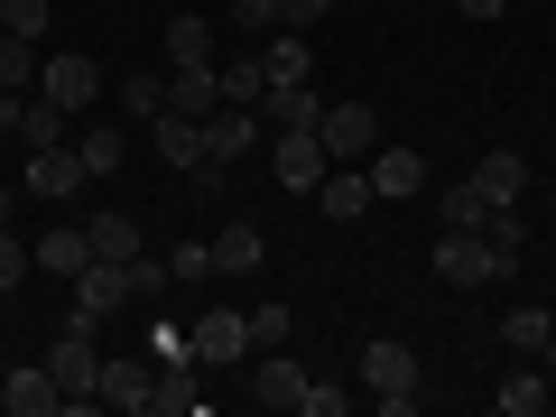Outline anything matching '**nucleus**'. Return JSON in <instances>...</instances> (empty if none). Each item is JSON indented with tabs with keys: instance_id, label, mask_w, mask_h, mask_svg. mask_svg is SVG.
I'll use <instances>...</instances> for the list:
<instances>
[{
	"instance_id": "45",
	"label": "nucleus",
	"mask_w": 556,
	"mask_h": 417,
	"mask_svg": "<svg viewBox=\"0 0 556 417\" xmlns=\"http://www.w3.org/2000/svg\"><path fill=\"white\" fill-rule=\"evenodd\" d=\"M538 362H547V380H556V334H547V343H538Z\"/></svg>"
},
{
	"instance_id": "28",
	"label": "nucleus",
	"mask_w": 556,
	"mask_h": 417,
	"mask_svg": "<svg viewBox=\"0 0 556 417\" xmlns=\"http://www.w3.org/2000/svg\"><path fill=\"white\" fill-rule=\"evenodd\" d=\"M167 65H214V20H167Z\"/></svg>"
},
{
	"instance_id": "30",
	"label": "nucleus",
	"mask_w": 556,
	"mask_h": 417,
	"mask_svg": "<svg viewBox=\"0 0 556 417\" xmlns=\"http://www.w3.org/2000/svg\"><path fill=\"white\" fill-rule=\"evenodd\" d=\"M241 325H251V362H260V353H288V325L298 316L288 306H241Z\"/></svg>"
},
{
	"instance_id": "42",
	"label": "nucleus",
	"mask_w": 556,
	"mask_h": 417,
	"mask_svg": "<svg viewBox=\"0 0 556 417\" xmlns=\"http://www.w3.org/2000/svg\"><path fill=\"white\" fill-rule=\"evenodd\" d=\"M325 10H334V0H278V28H316Z\"/></svg>"
},
{
	"instance_id": "17",
	"label": "nucleus",
	"mask_w": 556,
	"mask_h": 417,
	"mask_svg": "<svg viewBox=\"0 0 556 417\" xmlns=\"http://www.w3.org/2000/svg\"><path fill=\"white\" fill-rule=\"evenodd\" d=\"M371 186H380V204H408L417 186H427V159H417V149H371Z\"/></svg>"
},
{
	"instance_id": "13",
	"label": "nucleus",
	"mask_w": 556,
	"mask_h": 417,
	"mask_svg": "<svg viewBox=\"0 0 556 417\" xmlns=\"http://www.w3.org/2000/svg\"><path fill=\"white\" fill-rule=\"evenodd\" d=\"M0 408H10V417H56L65 390H56V371H47V362H28V371L0 380Z\"/></svg>"
},
{
	"instance_id": "8",
	"label": "nucleus",
	"mask_w": 556,
	"mask_h": 417,
	"mask_svg": "<svg viewBox=\"0 0 556 417\" xmlns=\"http://www.w3.org/2000/svg\"><path fill=\"white\" fill-rule=\"evenodd\" d=\"M47 371H56V390H65V399H93V380H102L93 334H65V325H56V353H47Z\"/></svg>"
},
{
	"instance_id": "9",
	"label": "nucleus",
	"mask_w": 556,
	"mask_h": 417,
	"mask_svg": "<svg viewBox=\"0 0 556 417\" xmlns=\"http://www.w3.org/2000/svg\"><path fill=\"white\" fill-rule=\"evenodd\" d=\"M325 167H334V159H325V139H316V130H278V186L316 195V186H325Z\"/></svg>"
},
{
	"instance_id": "19",
	"label": "nucleus",
	"mask_w": 556,
	"mask_h": 417,
	"mask_svg": "<svg viewBox=\"0 0 556 417\" xmlns=\"http://www.w3.org/2000/svg\"><path fill=\"white\" fill-rule=\"evenodd\" d=\"M149 408H159V417H204V390H195V371H186V353L149 380Z\"/></svg>"
},
{
	"instance_id": "41",
	"label": "nucleus",
	"mask_w": 556,
	"mask_h": 417,
	"mask_svg": "<svg viewBox=\"0 0 556 417\" xmlns=\"http://www.w3.org/2000/svg\"><path fill=\"white\" fill-rule=\"evenodd\" d=\"M232 28H251V38H269V28H278V0H232Z\"/></svg>"
},
{
	"instance_id": "12",
	"label": "nucleus",
	"mask_w": 556,
	"mask_h": 417,
	"mask_svg": "<svg viewBox=\"0 0 556 417\" xmlns=\"http://www.w3.org/2000/svg\"><path fill=\"white\" fill-rule=\"evenodd\" d=\"M84 177H93V167H84V149H65V139L28 159V195H47V204H65V195L84 186Z\"/></svg>"
},
{
	"instance_id": "37",
	"label": "nucleus",
	"mask_w": 556,
	"mask_h": 417,
	"mask_svg": "<svg viewBox=\"0 0 556 417\" xmlns=\"http://www.w3.org/2000/svg\"><path fill=\"white\" fill-rule=\"evenodd\" d=\"M167 288H177V269L149 260V251H130V298H167Z\"/></svg>"
},
{
	"instance_id": "21",
	"label": "nucleus",
	"mask_w": 556,
	"mask_h": 417,
	"mask_svg": "<svg viewBox=\"0 0 556 417\" xmlns=\"http://www.w3.org/2000/svg\"><path fill=\"white\" fill-rule=\"evenodd\" d=\"M482 241H492V260H501V278L529 260V223H519V204H492V223H482Z\"/></svg>"
},
{
	"instance_id": "25",
	"label": "nucleus",
	"mask_w": 556,
	"mask_h": 417,
	"mask_svg": "<svg viewBox=\"0 0 556 417\" xmlns=\"http://www.w3.org/2000/svg\"><path fill=\"white\" fill-rule=\"evenodd\" d=\"M556 399V380H547V362H538V371H510L501 380V417H538Z\"/></svg>"
},
{
	"instance_id": "27",
	"label": "nucleus",
	"mask_w": 556,
	"mask_h": 417,
	"mask_svg": "<svg viewBox=\"0 0 556 417\" xmlns=\"http://www.w3.org/2000/svg\"><path fill=\"white\" fill-rule=\"evenodd\" d=\"M75 149H84V167H93V177H112V167L130 159V130H121V121H93V130H84Z\"/></svg>"
},
{
	"instance_id": "29",
	"label": "nucleus",
	"mask_w": 556,
	"mask_h": 417,
	"mask_svg": "<svg viewBox=\"0 0 556 417\" xmlns=\"http://www.w3.org/2000/svg\"><path fill=\"white\" fill-rule=\"evenodd\" d=\"M84 241H93V260H130L139 251V223L130 214H93V223H84Z\"/></svg>"
},
{
	"instance_id": "4",
	"label": "nucleus",
	"mask_w": 556,
	"mask_h": 417,
	"mask_svg": "<svg viewBox=\"0 0 556 417\" xmlns=\"http://www.w3.org/2000/svg\"><path fill=\"white\" fill-rule=\"evenodd\" d=\"M186 353H195L204 371H232V362H251V325H241V306H214V316H195Z\"/></svg>"
},
{
	"instance_id": "47",
	"label": "nucleus",
	"mask_w": 556,
	"mask_h": 417,
	"mask_svg": "<svg viewBox=\"0 0 556 417\" xmlns=\"http://www.w3.org/2000/svg\"><path fill=\"white\" fill-rule=\"evenodd\" d=\"M334 10H353V0H334Z\"/></svg>"
},
{
	"instance_id": "3",
	"label": "nucleus",
	"mask_w": 556,
	"mask_h": 417,
	"mask_svg": "<svg viewBox=\"0 0 556 417\" xmlns=\"http://www.w3.org/2000/svg\"><path fill=\"white\" fill-rule=\"evenodd\" d=\"M38 93L65 102V112H93L102 102V65L84 56V47H56V56H38Z\"/></svg>"
},
{
	"instance_id": "31",
	"label": "nucleus",
	"mask_w": 556,
	"mask_h": 417,
	"mask_svg": "<svg viewBox=\"0 0 556 417\" xmlns=\"http://www.w3.org/2000/svg\"><path fill=\"white\" fill-rule=\"evenodd\" d=\"M547 334H556V316H547V306H510V316H501V343H519V353H538Z\"/></svg>"
},
{
	"instance_id": "10",
	"label": "nucleus",
	"mask_w": 556,
	"mask_h": 417,
	"mask_svg": "<svg viewBox=\"0 0 556 417\" xmlns=\"http://www.w3.org/2000/svg\"><path fill=\"white\" fill-rule=\"evenodd\" d=\"M260 75H269V84H316V47H306V28H269V38H260Z\"/></svg>"
},
{
	"instance_id": "26",
	"label": "nucleus",
	"mask_w": 556,
	"mask_h": 417,
	"mask_svg": "<svg viewBox=\"0 0 556 417\" xmlns=\"http://www.w3.org/2000/svg\"><path fill=\"white\" fill-rule=\"evenodd\" d=\"M38 269L47 278H84V269H93V241H84V232H47L38 241Z\"/></svg>"
},
{
	"instance_id": "5",
	"label": "nucleus",
	"mask_w": 556,
	"mask_h": 417,
	"mask_svg": "<svg viewBox=\"0 0 556 417\" xmlns=\"http://www.w3.org/2000/svg\"><path fill=\"white\" fill-rule=\"evenodd\" d=\"M251 149H260V112H251V102H214V112H204V159L241 167Z\"/></svg>"
},
{
	"instance_id": "38",
	"label": "nucleus",
	"mask_w": 556,
	"mask_h": 417,
	"mask_svg": "<svg viewBox=\"0 0 556 417\" xmlns=\"http://www.w3.org/2000/svg\"><path fill=\"white\" fill-rule=\"evenodd\" d=\"M298 408H306V417H343V408H353V390H343V380H306Z\"/></svg>"
},
{
	"instance_id": "20",
	"label": "nucleus",
	"mask_w": 556,
	"mask_h": 417,
	"mask_svg": "<svg viewBox=\"0 0 556 417\" xmlns=\"http://www.w3.org/2000/svg\"><path fill=\"white\" fill-rule=\"evenodd\" d=\"M473 186H482V204H519V195H529V159H510V149H492V159L473 167Z\"/></svg>"
},
{
	"instance_id": "35",
	"label": "nucleus",
	"mask_w": 556,
	"mask_h": 417,
	"mask_svg": "<svg viewBox=\"0 0 556 417\" xmlns=\"http://www.w3.org/2000/svg\"><path fill=\"white\" fill-rule=\"evenodd\" d=\"M28 269H38V241H20L10 223H0V298H10V288H20Z\"/></svg>"
},
{
	"instance_id": "36",
	"label": "nucleus",
	"mask_w": 556,
	"mask_h": 417,
	"mask_svg": "<svg viewBox=\"0 0 556 417\" xmlns=\"http://www.w3.org/2000/svg\"><path fill=\"white\" fill-rule=\"evenodd\" d=\"M0 28L38 47V38H47V0H0Z\"/></svg>"
},
{
	"instance_id": "16",
	"label": "nucleus",
	"mask_w": 556,
	"mask_h": 417,
	"mask_svg": "<svg viewBox=\"0 0 556 417\" xmlns=\"http://www.w3.org/2000/svg\"><path fill=\"white\" fill-rule=\"evenodd\" d=\"M306 380H316L306 362H288V353H260V371H251V399H260V408H298V399H306Z\"/></svg>"
},
{
	"instance_id": "15",
	"label": "nucleus",
	"mask_w": 556,
	"mask_h": 417,
	"mask_svg": "<svg viewBox=\"0 0 556 417\" xmlns=\"http://www.w3.org/2000/svg\"><path fill=\"white\" fill-rule=\"evenodd\" d=\"M214 102H223V65H167V112L204 121Z\"/></svg>"
},
{
	"instance_id": "6",
	"label": "nucleus",
	"mask_w": 556,
	"mask_h": 417,
	"mask_svg": "<svg viewBox=\"0 0 556 417\" xmlns=\"http://www.w3.org/2000/svg\"><path fill=\"white\" fill-rule=\"evenodd\" d=\"M437 278H445V288H492L501 260H492V241H482V232H445L437 241Z\"/></svg>"
},
{
	"instance_id": "32",
	"label": "nucleus",
	"mask_w": 556,
	"mask_h": 417,
	"mask_svg": "<svg viewBox=\"0 0 556 417\" xmlns=\"http://www.w3.org/2000/svg\"><path fill=\"white\" fill-rule=\"evenodd\" d=\"M223 102H251V112L269 102V75H260V56H232V65H223Z\"/></svg>"
},
{
	"instance_id": "39",
	"label": "nucleus",
	"mask_w": 556,
	"mask_h": 417,
	"mask_svg": "<svg viewBox=\"0 0 556 417\" xmlns=\"http://www.w3.org/2000/svg\"><path fill=\"white\" fill-rule=\"evenodd\" d=\"M167 112V75H130V121H159Z\"/></svg>"
},
{
	"instance_id": "22",
	"label": "nucleus",
	"mask_w": 556,
	"mask_h": 417,
	"mask_svg": "<svg viewBox=\"0 0 556 417\" xmlns=\"http://www.w3.org/2000/svg\"><path fill=\"white\" fill-rule=\"evenodd\" d=\"M325 102L306 93V84H269V102H260V121H278V130H316Z\"/></svg>"
},
{
	"instance_id": "14",
	"label": "nucleus",
	"mask_w": 556,
	"mask_h": 417,
	"mask_svg": "<svg viewBox=\"0 0 556 417\" xmlns=\"http://www.w3.org/2000/svg\"><path fill=\"white\" fill-rule=\"evenodd\" d=\"M149 139H159V159L186 167V177H204V167H214V159H204V121H186V112H159V121H149Z\"/></svg>"
},
{
	"instance_id": "2",
	"label": "nucleus",
	"mask_w": 556,
	"mask_h": 417,
	"mask_svg": "<svg viewBox=\"0 0 556 417\" xmlns=\"http://www.w3.org/2000/svg\"><path fill=\"white\" fill-rule=\"evenodd\" d=\"M316 139H325V159H334V167H362L380 149V112H371V102H325Z\"/></svg>"
},
{
	"instance_id": "1",
	"label": "nucleus",
	"mask_w": 556,
	"mask_h": 417,
	"mask_svg": "<svg viewBox=\"0 0 556 417\" xmlns=\"http://www.w3.org/2000/svg\"><path fill=\"white\" fill-rule=\"evenodd\" d=\"M362 390H371L390 417H408V408H417V353H408L399 334H380L371 353H362Z\"/></svg>"
},
{
	"instance_id": "7",
	"label": "nucleus",
	"mask_w": 556,
	"mask_h": 417,
	"mask_svg": "<svg viewBox=\"0 0 556 417\" xmlns=\"http://www.w3.org/2000/svg\"><path fill=\"white\" fill-rule=\"evenodd\" d=\"M371 204H380L371 167H325V186H316V214H325V223H362Z\"/></svg>"
},
{
	"instance_id": "44",
	"label": "nucleus",
	"mask_w": 556,
	"mask_h": 417,
	"mask_svg": "<svg viewBox=\"0 0 556 417\" xmlns=\"http://www.w3.org/2000/svg\"><path fill=\"white\" fill-rule=\"evenodd\" d=\"M464 20H510V0H455Z\"/></svg>"
},
{
	"instance_id": "33",
	"label": "nucleus",
	"mask_w": 556,
	"mask_h": 417,
	"mask_svg": "<svg viewBox=\"0 0 556 417\" xmlns=\"http://www.w3.org/2000/svg\"><path fill=\"white\" fill-rule=\"evenodd\" d=\"M20 84H38V47L0 28V93H20Z\"/></svg>"
},
{
	"instance_id": "11",
	"label": "nucleus",
	"mask_w": 556,
	"mask_h": 417,
	"mask_svg": "<svg viewBox=\"0 0 556 417\" xmlns=\"http://www.w3.org/2000/svg\"><path fill=\"white\" fill-rule=\"evenodd\" d=\"M75 306H84V316H121V306H130V260H93V269H84L75 278Z\"/></svg>"
},
{
	"instance_id": "46",
	"label": "nucleus",
	"mask_w": 556,
	"mask_h": 417,
	"mask_svg": "<svg viewBox=\"0 0 556 417\" xmlns=\"http://www.w3.org/2000/svg\"><path fill=\"white\" fill-rule=\"evenodd\" d=\"M0 223H10V186H0Z\"/></svg>"
},
{
	"instance_id": "40",
	"label": "nucleus",
	"mask_w": 556,
	"mask_h": 417,
	"mask_svg": "<svg viewBox=\"0 0 556 417\" xmlns=\"http://www.w3.org/2000/svg\"><path fill=\"white\" fill-rule=\"evenodd\" d=\"M167 269H177V278H214V241H177Z\"/></svg>"
},
{
	"instance_id": "18",
	"label": "nucleus",
	"mask_w": 556,
	"mask_h": 417,
	"mask_svg": "<svg viewBox=\"0 0 556 417\" xmlns=\"http://www.w3.org/2000/svg\"><path fill=\"white\" fill-rule=\"evenodd\" d=\"M149 380H159V362H102L93 399L102 408H149Z\"/></svg>"
},
{
	"instance_id": "23",
	"label": "nucleus",
	"mask_w": 556,
	"mask_h": 417,
	"mask_svg": "<svg viewBox=\"0 0 556 417\" xmlns=\"http://www.w3.org/2000/svg\"><path fill=\"white\" fill-rule=\"evenodd\" d=\"M437 223H445V232H482V223H492L482 186H473V177H464V186H445V195H437Z\"/></svg>"
},
{
	"instance_id": "43",
	"label": "nucleus",
	"mask_w": 556,
	"mask_h": 417,
	"mask_svg": "<svg viewBox=\"0 0 556 417\" xmlns=\"http://www.w3.org/2000/svg\"><path fill=\"white\" fill-rule=\"evenodd\" d=\"M20 112H28V93H0V139H20Z\"/></svg>"
},
{
	"instance_id": "34",
	"label": "nucleus",
	"mask_w": 556,
	"mask_h": 417,
	"mask_svg": "<svg viewBox=\"0 0 556 417\" xmlns=\"http://www.w3.org/2000/svg\"><path fill=\"white\" fill-rule=\"evenodd\" d=\"M56 121H65V102L28 93V112H20V139H28V149H56Z\"/></svg>"
},
{
	"instance_id": "24",
	"label": "nucleus",
	"mask_w": 556,
	"mask_h": 417,
	"mask_svg": "<svg viewBox=\"0 0 556 417\" xmlns=\"http://www.w3.org/2000/svg\"><path fill=\"white\" fill-rule=\"evenodd\" d=\"M260 251H269V241H260V223H223V232H214V269H260Z\"/></svg>"
}]
</instances>
